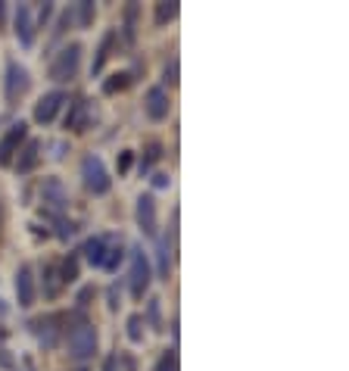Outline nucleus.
Returning <instances> with one entry per match:
<instances>
[{"label": "nucleus", "mask_w": 349, "mask_h": 371, "mask_svg": "<svg viewBox=\"0 0 349 371\" xmlns=\"http://www.w3.org/2000/svg\"><path fill=\"white\" fill-rule=\"evenodd\" d=\"M0 222H3V212H0Z\"/></svg>", "instance_id": "c9c22d12"}, {"label": "nucleus", "mask_w": 349, "mask_h": 371, "mask_svg": "<svg viewBox=\"0 0 349 371\" xmlns=\"http://www.w3.org/2000/svg\"><path fill=\"white\" fill-rule=\"evenodd\" d=\"M156 371H178V350H168L166 356L156 362Z\"/></svg>", "instance_id": "cd10ccee"}, {"label": "nucleus", "mask_w": 349, "mask_h": 371, "mask_svg": "<svg viewBox=\"0 0 349 371\" xmlns=\"http://www.w3.org/2000/svg\"><path fill=\"white\" fill-rule=\"evenodd\" d=\"M131 85V75L128 72H115L109 75V81H103V94H115V91H125Z\"/></svg>", "instance_id": "4be33fe9"}, {"label": "nucleus", "mask_w": 349, "mask_h": 371, "mask_svg": "<svg viewBox=\"0 0 349 371\" xmlns=\"http://www.w3.org/2000/svg\"><path fill=\"white\" fill-rule=\"evenodd\" d=\"M81 66V44H66L50 63V78L54 81H72Z\"/></svg>", "instance_id": "20e7f679"}, {"label": "nucleus", "mask_w": 349, "mask_h": 371, "mask_svg": "<svg viewBox=\"0 0 349 371\" xmlns=\"http://www.w3.org/2000/svg\"><path fill=\"white\" fill-rule=\"evenodd\" d=\"M113 44H115V32H106V34H103V41H100V47H97L94 63H91V75H100L103 72V66H106V60H109V50H113Z\"/></svg>", "instance_id": "f3484780"}, {"label": "nucleus", "mask_w": 349, "mask_h": 371, "mask_svg": "<svg viewBox=\"0 0 349 371\" xmlns=\"http://www.w3.org/2000/svg\"><path fill=\"white\" fill-rule=\"evenodd\" d=\"M28 91V69L19 66V63H10L7 66V85H3V97H7L10 106H16V103L25 97Z\"/></svg>", "instance_id": "423d86ee"}, {"label": "nucleus", "mask_w": 349, "mask_h": 371, "mask_svg": "<svg viewBox=\"0 0 349 371\" xmlns=\"http://www.w3.org/2000/svg\"><path fill=\"white\" fill-rule=\"evenodd\" d=\"M13 32H16V38H19V44L22 47H32L34 44V16H32V10L22 3V7H16V16H13Z\"/></svg>", "instance_id": "9b49d317"}, {"label": "nucleus", "mask_w": 349, "mask_h": 371, "mask_svg": "<svg viewBox=\"0 0 349 371\" xmlns=\"http://www.w3.org/2000/svg\"><path fill=\"white\" fill-rule=\"evenodd\" d=\"M128 340H131V344H141L144 340V318L141 315L128 318Z\"/></svg>", "instance_id": "393cba45"}, {"label": "nucleus", "mask_w": 349, "mask_h": 371, "mask_svg": "<svg viewBox=\"0 0 349 371\" xmlns=\"http://www.w3.org/2000/svg\"><path fill=\"white\" fill-rule=\"evenodd\" d=\"M168 269H172V259H168V240L159 243V275L168 278Z\"/></svg>", "instance_id": "c756f323"}, {"label": "nucleus", "mask_w": 349, "mask_h": 371, "mask_svg": "<svg viewBox=\"0 0 349 371\" xmlns=\"http://www.w3.org/2000/svg\"><path fill=\"white\" fill-rule=\"evenodd\" d=\"M103 371H137V365H135V359L128 356V352H115V356L106 359Z\"/></svg>", "instance_id": "aec40b11"}, {"label": "nucleus", "mask_w": 349, "mask_h": 371, "mask_svg": "<svg viewBox=\"0 0 349 371\" xmlns=\"http://www.w3.org/2000/svg\"><path fill=\"white\" fill-rule=\"evenodd\" d=\"M137 3H131V7L125 10V38L128 41H135V34H137Z\"/></svg>", "instance_id": "a878e982"}, {"label": "nucleus", "mask_w": 349, "mask_h": 371, "mask_svg": "<svg viewBox=\"0 0 349 371\" xmlns=\"http://www.w3.org/2000/svg\"><path fill=\"white\" fill-rule=\"evenodd\" d=\"M87 122H91V103H87L85 97H78V100L69 106L66 128L69 131H87Z\"/></svg>", "instance_id": "4468645a"}, {"label": "nucleus", "mask_w": 349, "mask_h": 371, "mask_svg": "<svg viewBox=\"0 0 349 371\" xmlns=\"http://www.w3.org/2000/svg\"><path fill=\"white\" fill-rule=\"evenodd\" d=\"M174 16H178V3H174V0H162V3H156V25H168Z\"/></svg>", "instance_id": "412c9836"}, {"label": "nucleus", "mask_w": 349, "mask_h": 371, "mask_svg": "<svg viewBox=\"0 0 349 371\" xmlns=\"http://www.w3.org/2000/svg\"><path fill=\"white\" fill-rule=\"evenodd\" d=\"M135 218H137V228H141L144 234L156 237V200H153V194H141V196H137Z\"/></svg>", "instance_id": "6e6552de"}, {"label": "nucleus", "mask_w": 349, "mask_h": 371, "mask_svg": "<svg viewBox=\"0 0 349 371\" xmlns=\"http://www.w3.org/2000/svg\"><path fill=\"white\" fill-rule=\"evenodd\" d=\"M41 159V144L38 141H25V147L19 150V159H16V172H32Z\"/></svg>", "instance_id": "dca6fc26"}, {"label": "nucleus", "mask_w": 349, "mask_h": 371, "mask_svg": "<svg viewBox=\"0 0 349 371\" xmlns=\"http://www.w3.org/2000/svg\"><path fill=\"white\" fill-rule=\"evenodd\" d=\"M0 22H3V3H0Z\"/></svg>", "instance_id": "f704fd0d"}, {"label": "nucleus", "mask_w": 349, "mask_h": 371, "mask_svg": "<svg viewBox=\"0 0 349 371\" xmlns=\"http://www.w3.org/2000/svg\"><path fill=\"white\" fill-rule=\"evenodd\" d=\"M106 240H109V237H100V234H97V237H91V240L85 243V250H81L87 262L97 265V269H103V259H106Z\"/></svg>", "instance_id": "2eb2a0df"}, {"label": "nucleus", "mask_w": 349, "mask_h": 371, "mask_svg": "<svg viewBox=\"0 0 349 371\" xmlns=\"http://www.w3.org/2000/svg\"><path fill=\"white\" fill-rule=\"evenodd\" d=\"M168 181H172V178H168V175H162V172H159V175H153V188H168Z\"/></svg>", "instance_id": "473e14b6"}, {"label": "nucleus", "mask_w": 349, "mask_h": 371, "mask_svg": "<svg viewBox=\"0 0 349 371\" xmlns=\"http://www.w3.org/2000/svg\"><path fill=\"white\" fill-rule=\"evenodd\" d=\"M60 315H44L34 322V334H38L41 346H47V350H54L56 344H60Z\"/></svg>", "instance_id": "ddd939ff"}, {"label": "nucleus", "mask_w": 349, "mask_h": 371, "mask_svg": "<svg viewBox=\"0 0 349 371\" xmlns=\"http://www.w3.org/2000/svg\"><path fill=\"white\" fill-rule=\"evenodd\" d=\"M153 331H162V322H159V300H150V312H147Z\"/></svg>", "instance_id": "7c9ffc66"}, {"label": "nucleus", "mask_w": 349, "mask_h": 371, "mask_svg": "<svg viewBox=\"0 0 349 371\" xmlns=\"http://www.w3.org/2000/svg\"><path fill=\"white\" fill-rule=\"evenodd\" d=\"M78 22L81 28H91V22H94V0H81L78 3Z\"/></svg>", "instance_id": "bb28decb"}, {"label": "nucleus", "mask_w": 349, "mask_h": 371, "mask_svg": "<svg viewBox=\"0 0 349 371\" xmlns=\"http://www.w3.org/2000/svg\"><path fill=\"white\" fill-rule=\"evenodd\" d=\"M162 81H166V85H178V56H172V60L166 63V72H162Z\"/></svg>", "instance_id": "c85d7f7f"}, {"label": "nucleus", "mask_w": 349, "mask_h": 371, "mask_svg": "<svg viewBox=\"0 0 349 371\" xmlns=\"http://www.w3.org/2000/svg\"><path fill=\"white\" fill-rule=\"evenodd\" d=\"M66 100L69 97L63 94V91H50V94H44L38 103H34V122H38V125H50Z\"/></svg>", "instance_id": "0eeeda50"}, {"label": "nucleus", "mask_w": 349, "mask_h": 371, "mask_svg": "<svg viewBox=\"0 0 349 371\" xmlns=\"http://www.w3.org/2000/svg\"><path fill=\"white\" fill-rule=\"evenodd\" d=\"M60 281H63V284H75V281H78V256H75V253H69V259L63 262Z\"/></svg>", "instance_id": "5701e85b"}, {"label": "nucleus", "mask_w": 349, "mask_h": 371, "mask_svg": "<svg viewBox=\"0 0 349 371\" xmlns=\"http://www.w3.org/2000/svg\"><path fill=\"white\" fill-rule=\"evenodd\" d=\"M34 275H32V265H19L16 271V300H19L22 309H32L34 306Z\"/></svg>", "instance_id": "9d476101"}, {"label": "nucleus", "mask_w": 349, "mask_h": 371, "mask_svg": "<svg viewBox=\"0 0 349 371\" xmlns=\"http://www.w3.org/2000/svg\"><path fill=\"white\" fill-rule=\"evenodd\" d=\"M60 291H63L60 269H56L54 262H47V265H44V293H47V297H56Z\"/></svg>", "instance_id": "a211bd4d"}, {"label": "nucleus", "mask_w": 349, "mask_h": 371, "mask_svg": "<svg viewBox=\"0 0 349 371\" xmlns=\"http://www.w3.org/2000/svg\"><path fill=\"white\" fill-rule=\"evenodd\" d=\"M131 156H135L131 150H125V153L119 156V172H128V166H131Z\"/></svg>", "instance_id": "2f4dec72"}, {"label": "nucleus", "mask_w": 349, "mask_h": 371, "mask_svg": "<svg viewBox=\"0 0 349 371\" xmlns=\"http://www.w3.org/2000/svg\"><path fill=\"white\" fill-rule=\"evenodd\" d=\"M0 365H3V368H13V356H10L7 350H0Z\"/></svg>", "instance_id": "72a5a7b5"}, {"label": "nucleus", "mask_w": 349, "mask_h": 371, "mask_svg": "<svg viewBox=\"0 0 349 371\" xmlns=\"http://www.w3.org/2000/svg\"><path fill=\"white\" fill-rule=\"evenodd\" d=\"M41 200L47 203L50 210H66V203H69V196H66V188H63V181L60 178H47V181L41 184Z\"/></svg>", "instance_id": "f8f14e48"}, {"label": "nucleus", "mask_w": 349, "mask_h": 371, "mask_svg": "<svg viewBox=\"0 0 349 371\" xmlns=\"http://www.w3.org/2000/svg\"><path fill=\"white\" fill-rule=\"evenodd\" d=\"M94 352H97V328L81 322L78 328L69 331V356H72L75 362H87Z\"/></svg>", "instance_id": "f03ea898"}, {"label": "nucleus", "mask_w": 349, "mask_h": 371, "mask_svg": "<svg viewBox=\"0 0 349 371\" xmlns=\"http://www.w3.org/2000/svg\"><path fill=\"white\" fill-rule=\"evenodd\" d=\"M122 259H125V247H122L119 237L113 240V247H109V240H106V259H103V269H106V271H115V269L122 265Z\"/></svg>", "instance_id": "6ab92c4d"}, {"label": "nucleus", "mask_w": 349, "mask_h": 371, "mask_svg": "<svg viewBox=\"0 0 349 371\" xmlns=\"http://www.w3.org/2000/svg\"><path fill=\"white\" fill-rule=\"evenodd\" d=\"M131 275H128V284H131V297L135 300H144L147 293L150 281H153V271H150V259L144 256L141 247H131Z\"/></svg>", "instance_id": "7ed1b4c3"}, {"label": "nucleus", "mask_w": 349, "mask_h": 371, "mask_svg": "<svg viewBox=\"0 0 349 371\" xmlns=\"http://www.w3.org/2000/svg\"><path fill=\"white\" fill-rule=\"evenodd\" d=\"M25 137H28V125L25 122H13L7 128V135L0 137V166H10L16 159V153L25 144Z\"/></svg>", "instance_id": "39448f33"}, {"label": "nucleus", "mask_w": 349, "mask_h": 371, "mask_svg": "<svg viewBox=\"0 0 349 371\" xmlns=\"http://www.w3.org/2000/svg\"><path fill=\"white\" fill-rule=\"evenodd\" d=\"M162 156V144L159 141H150L147 144V150H144V159H141V172H147L150 166H153L156 159H159Z\"/></svg>", "instance_id": "b1692460"}, {"label": "nucleus", "mask_w": 349, "mask_h": 371, "mask_svg": "<svg viewBox=\"0 0 349 371\" xmlns=\"http://www.w3.org/2000/svg\"><path fill=\"white\" fill-rule=\"evenodd\" d=\"M81 181H85L87 194H94V196H103L113 188V178H109L106 166H103V159L94 153H87L85 159H81Z\"/></svg>", "instance_id": "f257e3e1"}, {"label": "nucleus", "mask_w": 349, "mask_h": 371, "mask_svg": "<svg viewBox=\"0 0 349 371\" xmlns=\"http://www.w3.org/2000/svg\"><path fill=\"white\" fill-rule=\"evenodd\" d=\"M168 109H172V100H168L166 88H150L147 97H144V113L153 122H162L168 119Z\"/></svg>", "instance_id": "1a4fd4ad"}]
</instances>
